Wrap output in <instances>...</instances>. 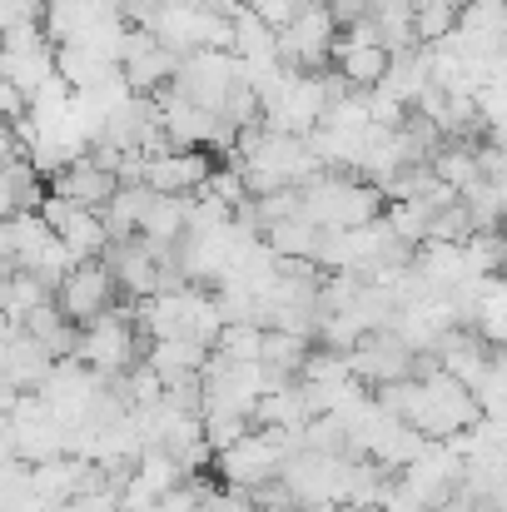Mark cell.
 Masks as SVG:
<instances>
[{
	"instance_id": "cell-1",
	"label": "cell",
	"mask_w": 507,
	"mask_h": 512,
	"mask_svg": "<svg viewBox=\"0 0 507 512\" xmlns=\"http://www.w3.org/2000/svg\"><path fill=\"white\" fill-rule=\"evenodd\" d=\"M249 85V70L229 55V50H199V55H184L179 60V75H174V95H184L189 105L209 110V115H224V105Z\"/></svg>"
},
{
	"instance_id": "cell-2",
	"label": "cell",
	"mask_w": 507,
	"mask_h": 512,
	"mask_svg": "<svg viewBox=\"0 0 507 512\" xmlns=\"http://www.w3.org/2000/svg\"><path fill=\"white\" fill-rule=\"evenodd\" d=\"M334 40H338V20L329 10V0H309L289 30H279V65L284 70H309L324 75L334 60Z\"/></svg>"
},
{
	"instance_id": "cell-3",
	"label": "cell",
	"mask_w": 507,
	"mask_h": 512,
	"mask_svg": "<svg viewBox=\"0 0 507 512\" xmlns=\"http://www.w3.org/2000/svg\"><path fill=\"white\" fill-rule=\"evenodd\" d=\"M115 294H120V284H115L110 264H105V259H85V264H75V269L60 279L55 304H60V314H65L75 329H85L90 319L110 314Z\"/></svg>"
},
{
	"instance_id": "cell-4",
	"label": "cell",
	"mask_w": 507,
	"mask_h": 512,
	"mask_svg": "<svg viewBox=\"0 0 507 512\" xmlns=\"http://www.w3.org/2000/svg\"><path fill=\"white\" fill-rule=\"evenodd\" d=\"M75 353L85 358L90 373H125V368H135V329H130V319L115 314V309L90 319L80 329V339H75Z\"/></svg>"
},
{
	"instance_id": "cell-5",
	"label": "cell",
	"mask_w": 507,
	"mask_h": 512,
	"mask_svg": "<svg viewBox=\"0 0 507 512\" xmlns=\"http://www.w3.org/2000/svg\"><path fill=\"white\" fill-rule=\"evenodd\" d=\"M40 214H45V224L55 229V239L70 249L75 264H85V259H105V249H110V229H105V219H100L95 209H80V204L50 194V199L40 204Z\"/></svg>"
},
{
	"instance_id": "cell-6",
	"label": "cell",
	"mask_w": 507,
	"mask_h": 512,
	"mask_svg": "<svg viewBox=\"0 0 507 512\" xmlns=\"http://www.w3.org/2000/svg\"><path fill=\"white\" fill-rule=\"evenodd\" d=\"M50 194L55 199H70V204H80V209H105L115 194H120V179L105 170L95 155H80V160H70L65 170L50 179Z\"/></svg>"
},
{
	"instance_id": "cell-7",
	"label": "cell",
	"mask_w": 507,
	"mask_h": 512,
	"mask_svg": "<svg viewBox=\"0 0 507 512\" xmlns=\"http://www.w3.org/2000/svg\"><path fill=\"white\" fill-rule=\"evenodd\" d=\"M458 10H463V0H423V5H413V40H418V45H443V40H453Z\"/></svg>"
},
{
	"instance_id": "cell-8",
	"label": "cell",
	"mask_w": 507,
	"mask_h": 512,
	"mask_svg": "<svg viewBox=\"0 0 507 512\" xmlns=\"http://www.w3.org/2000/svg\"><path fill=\"white\" fill-rule=\"evenodd\" d=\"M304 5H309V0H244V10H249V15H259L274 35H279V30H289V25H294V15H299Z\"/></svg>"
}]
</instances>
